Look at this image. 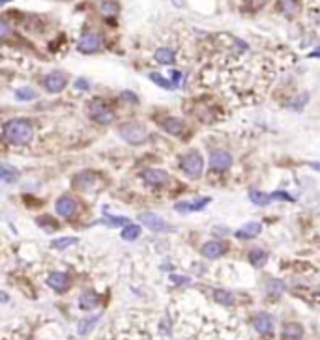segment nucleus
Here are the masks:
<instances>
[{
	"label": "nucleus",
	"instance_id": "obj_1",
	"mask_svg": "<svg viewBox=\"0 0 320 340\" xmlns=\"http://www.w3.org/2000/svg\"><path fill=\"white\" fill-rule=\"evenodd\" d=\"M2 135L9 144L23 146V144H28L34 137V125L26 118H11L2 127Z\"/></svg>",
	"mask_w": 320,
	"mask_h": 340
},
{
	"label": "nucleus",
	"instance_id": "obj_2",
	"mask_svg": "<svg viewBox=\"0 0 320 340\" xmlns=\"http://www.w3.org/2000/svg\"><path fill=\"white\" fill-rule=\"evenodd\" d=\"M180 167L184 170V174L191 179H199L203 176V170H204V161H203V155L199 154V152H188V154L182 155V159H180Z\"/></svg>",
	"mask_w": 320,
	"mask_h": 340
},
{
	"label": "nucleus",
	"instance_id": "obj_3",
	"mask_svg": "<svg viewBox=\"0 0 320 340\" xmlns=\"http://www.w3.org/2000/svg\"><path fill=\"white\" fill-rule=\"evenodd\" d=\"M118 135L129 142V144H142L144 140L148 139V131L146 127L139 122H127V124H122L118 127Z\"/></svg>",
	"mask_w": 320,
	"mask_h": 340
},
{
	"label": "nucleus",
	"instance_id": "obj_4",
	"mask_svg": "<svg viewBox=\"0 0 320 340\" xmlns=\"http://www.w3.org/2000/svg\"><path fill=\"white\" fill-rule=\"evenodd\" d=\"M88 116L92 118L98 124H110L114 120V112L112 108L102 99H94L88 105Z\"/></svg>",
	"mask_w": 320,
	"mask_h": 340
},
{
	"label": "nucleus",
	"instance_id": "obj_5",
	"mask_svg": "<svg viewBox=\"0 0 320 340\" xmlns=\"http://www.w3.org/2000/svg\"><path fill=\"white\" fill-rule=\"evenodd\" d=\"M139 221H141L146 228H150L152 232H171L172 230V224H169L165 219H161L159 215L156 213H141L139 215Z\"/></svg>",
	"mask_w": 320,
	"mask_h": 340
},
{
	"label": "nucleus",
	"instance_id": "obj_6",
	"mask_svg": "<svg viewBox=\"0 0 320 340\" xmlns=\"http://www.w3.org/2000/svg\"><path fill=\"white\" fill-rule=\"evenodd\" d=\"M210 167L217 172L230 169L232 167V155L226 150H213L210 154Z\"/></svg>",
	"mask_w": 320,
	"mask_h": 340
},
{
	"label": "nucleus",
	"instance_id": "obj_7",
	"mask_svg": "<svg viewBox=\"0 0 320 340\" xmlns=\"http://www.w3.org/2000/svg\"><path fill=\"white\" fill-rule=\"evenodd\" d=\"M43 85H45V90H47V92L58 93L68 86V77H66L64 73H60V71H51L49 75H45Z\"/></svg>",
	"mask_w": 320,
	"mask_h": 340
},
{
	"label": "nucleus",
	"instance_id": "obj_8",
	"mask_svg": "<svg viewBox=\"0 0 320 340\" xmlns=\"http://www.w3.org/2000/svg\"><path fill=\"white\" fill-rule=\"evenodd\" d=\"M102 49V38L96 32H85L79 39V51L81 53H98Z\"/></svg>",
	"mask_w": 320,
	"mask_h": 340
},
{
	"label": "nucleus",
	"instance_id": "obj_9",
	"mask_svg": "<svg viewBox=\"0 0 320 340\" xmlns=\"http://www.w3.org/2000/svg\"><path fill=\"white\" fill-rule=\"evenodd\" d=\"M141 178L148 183V185H156V187H161L165 185L167 181H169V174L161 169H146L142 170Z\"/></svg>",
	"mask_w": 320,
	"mask_h": 340
},
{
	"label": "nucleus",
	"instance_id": "obj_10",
	"mask_svg": "<svg viewBox=\"0 0 320 340\" xmlns=\"http://www.w3.org/2000/svg\"><path fill=\"white\" fill-rule=\"evenodd\" d=\"M55 209L60 217L71 219V217L75 215V211H77V202L73 200L71 196H60L55 204Z\"/></svg>",
	"mask_w": 320,
	"mask_h": 340
},
{
	"label": "nucleus",
	"instance_id": "obj_11",
	"mask_svg": "<svg viewBox=\"0 0 320 340\" xmlns=\"http://www.w3.org/2000/svg\"><path fill=\"white\" fill-rule=\"evenodd\" d=\"M96 181H98V178H96L94 172L85 170V172H79L77 176L73 178V187H77L81 191H90L96 185Z\"/></svg>",
	"mask_w": 320,
	"mask_h": 340
},
{
	"label": "nucleus",
	"instance_id": "obj_12",
	"mask_svg": "<svg viewBox=\"0 0 320 340\" xmlns=\"http://www.w3.org/2000/svg\"><path fill=\"white\" fill-rule=\"evenodd\" d=\"M225 245L223 243H219V241H206L201 249V253H203L204 258H208V260H215L219 256L225 255Z\"/></svg>",
	"mask_w": 320,
	"mask_h": 340
},
{
	"label": "nucleus",
	"instance_id": "obj_13",
	"mask_svg": "<svg viewBox=\"0 0 320 340\" xmlns=\"http://www.w3.org/2000/svg\"><path fill=\"white\" fill-rule=\"evenodd\" d=\"M47 284L53 290H56V292H64V290H68V286H70V277L66 273H62V271H55V273L49 275Z\"/></svg>",
	"mask_w": 320,
	"mask_h": 340
},
{
	"label": "nucleus",
	"instance_id": "obj_14",
	"mask_svg": "<svg viewBox=\"0 0 320 340\" xmlns=\"http://www.w3.org/2000/svg\"><path fill=\"white\" fill-rule=\"evenodd\" d=\"M304 337V327L296 322H289V324L283 325L281 339L283 340H302Z\"/></svg>",
	"mask_w": 320,
	"mask_h": 340
},
{
	"label": "nucleus",
	"instance_id": "obj_15",
	"mask_svg": "<svg viewBox=\"0 0 320 340\" xmlns=\"http://www.w3.org/2000/svg\"><path fill=\"white\" fill-rule=\"evenodd\" d=\"M260 232H262V224L260 223H247V224H243L242 228L236 232V238H238V240H253V238H257Z\"/></svg>",
	"mask_w": 320,
	"mask_h": 340
},
{
	"label": "nucleus",
	"instance_id": "obj_16",
	"mask_svg": "<svg viewBox=\"0 0 320 340\" xmlns=\"http://www.w3.org/2000/svg\"><path fill=\"white\" fill-rule=\"evenodd\" d=\"M255 329H257L260 335H268V333L273 331V318L266 312H260L257 318H255Z\"/></svg>",
	"mask_w": 320,
	"mask_h": 340
},
{
	"label": "nucleus",
	"instance_id": "obj_17",
	"mask_svg": "<svg viewBox=\"0 0 320 340\" xmlns=\"http://www.w3.org/2000/svg\"><path fill=\"white\" fill-rule=\"evenodd\" d=\"M161 127H163L167 133H171V135H180V133L184 131L186 124H184V120L171 116V118H165L163 124H161Z\"/></svg>",
	"mask_w": 320,
	"mask_h": 340
},
{
	"label": "nucleus",
	"instance_id": "obj_18",
	"mask_svg": "<svg viewBox=\"0 0 320 340\" xmlns=\"http://www.w3.org/2000/svg\"><path fill=\"white\" fill-rule=\"evenodd\" d=\"M79 305H81V309L85 310L94 309V307L100 305V295L96 294V292H85V294L79 297Z\"/></svg>",
	"mask_w": 320,
	"mask_h": 340
},
{
	"label": "nucleus",
	"instance_id": "obj_19",
	"mask_svg": "<svg viewBox=\"0 0 320 340\" xmlns=\"http://www.w3.org/2000/svg\"><path fill=\"white\" fill-rule=\"evenodd\" d=\"M100 318H102V314H96V316H90V318H83L81 322H79L77 329H79V335H88V333L92 331L96 327V324L100 322Z\"/></svg>",
	"mask_w": 320,
	"mask_h": 340
},
{
	"label": "nucleus",
	"instance_id": "obj_20",
	"mask_svg": "<svg viewBox=\"0 0 320 340\" xmlns=\"http://www.w3.org/2000/svg\"><path fill=\"white\" fill-rule=\"evenodd\" d=\"M154 58H156L159 64L169 66V64L174 62V51H172V49H169V47H159L156 53H154Z\"/></svg>",
	"mask_w": 320,
	"mask_h": 340
},
{
	"label": "nucleus",
	"instance_id": "obj_21",
	"mask_svg": "<svg viewBox=\"0 0 320 340\" xmlns=\"http://www.w3.org/2000/svg\"><path fill=\"white\" fill-rule=\"evenodd\" d=\"M249 200L255 204V206H268L270 202L273 200L272 194L268 193H262V191H255V189H251L249 191Z\"/></svg>",
	"mask_w": 320,
	"mask_h": 340
},
{
	"label": "nucleus",
	"instance_id": "obj_22",
	"mask_svg": "<svg viewBox=\"0 0 320 340\" xmlns=\"http://www.w3.org/2000/svg\"><path fill=\"white\" fill-rule=\"evenodd\" d=\"M249 262L255 267H262L268 262V253L262 251V249H253V251H249Z\"/></svg>",
	"mask_w": 320,
	"mask_h": 340
},
{
	"label": "nucleus",
	"instance_id": "obj_23",
	"mask_svg": "<svg viewBox=\"0 0 320 340\" xmlns=\"http://www.w3.org/2000/svg\"><path fill=\"white\" fill-rule=\"evenodd\" d=\"M141 226L139 224H125L124 228H122V240H125V241H135L139 236H141Z\"/></svg>",
	"mask_w": 320,
	"mask_h": 340
},
{
	"label": "nucleus",
	"instance_id": "obj_24",
	"mask_svg": "<svg viewBox=\"0 0 320 340\" xmlns=\"http://www.w3.org/2000/svg\"><path fill=\"white\" fill-rule=\"evenodd\" d=\"M0 178H2V181L4 183H11V181H15L17 178H19V172H17L13 167H9V165H2L0 167Z\"/></svg>",
	"mask_w": 320,
	"mask_h": 340
},
{
	"label": "nucleus",
	"instance_id": "obj_25",
	"mask_svg": "<svg viewBox=\"0 0 320 340\" xmlns=\"http://www.w3.org/2000/svg\"><path fill=\"white\" fill-rule=\"evenodd\" d=\"M213 299H215L219 305H226V307L234 305V295L230 294L228 290H215V292H213Z\"/></svg>",
	"mask_w": 320,
	"mask_h": 340
},
{
	"label": "nucleus",
	"instance_id": "obj_26",
	"mask_svg": "<svg viewBox=\"0 0 320 340\" xmlns=\"http://www.w3.org/2000/svg\"><path fill=\"white\" fill-rule=\"evenodd\" d=\"M38 97V92L30 88V86H24V88H17L15 90V99L19 101H34Z\"/></svg>",
	"mask_w": 320,
	"mask_h": 340
},
{
	"label": "nucleus",
	"instance_id": "obj_27",
	"mask_svg": "<svg viewBox=\"0 0 320 340\" xmlns=\"http://www.w3.org/2000/svg\"><path fill=\"white\" fill-rule=\"evenodd\" d=\"M279 9L285 15H294L300 9V0H279Z\"/></svg>",
	"mask_w": 320,
	"mask_h": 340
},
{
	"label": "nucleus",
	"instance_id": "obj_28",
	"mask_svg": "<svg viewBox=\"0 0 320 340\" xmlns=\"http://www.w3.org/2000/svg\"><path fill=\"white\" fill-rule=\"evenodd\" d=\"M100 9L105 17H112L118 13V4L114 0H102L100 2Z\"/></svg>",
	"mask_w": 320,
	"mask_h": 340
},
{
	"label": "nucleus",
	"instance_id": "obj_29",
	"mask_svg": "<svg viewBox=\"0 0 320 340\" xmlns=\"http://www.w3.org/2000/svg\"><path fill=\"white\" fill-rule=\"evenodd\" d=\"M268 294L270 295H281L283 292H285V282L283 280H279V278H272L270 282H268Z\"/></svg>",
	"mask_w": 320,
	"mask_h": 340
},
{
	"label": "nucleus",
	"instance_id": "obj_30",
	"mask_svg": "<svg viewBox=\"0 0 320 340\" xmlns=\"http://www.w3.org/2000/svg\"><path fill=\"white\" fill-rule=\"evenodd\" d=\"M77 238H73V236H68V238H58V240H55L51 245H53V249H68V247H71V245H75L77 243Z\"/></svg>",
	"mask_w": 320,
	"mask_h": 340
},
{
	"label": "nucleus",
	"instance_id": "obj_31",
	"mask_svg": "<svg viewBox=\"0 0 320 340\" xmlns=\"http://www.w3.org/2000/svg\"><path fill=\"white\" fill-rule=\"evenodd\" d=\"M150 81H154L157 86H161V88H167V90H172L174 88V83H169L167 79L163 77V75H159V73H150L148 75Z\"/></svg>",
	"mask_w": 320,
	"mask_h": 340
},
{
	"label": "nucleus",
	"instance_id": "obj_32",
	"mask_svg": "<svg viewBox=\"0 0 320 340\" xmlns=\"http://www.w3.org/2000/svg\"><path fill=\"white\" fill-rule=\"evenodd\" d=\"M103 223L109 224V226H120V224H129V221L127 219H124V217H110V215H105L103 217Z\"/></svg>",
	"mask_w": 320,
	"mask_h": 340
},
{
	"label": "nucleus",
	"instance_id": "obj_33",
	"mask_svg": "<svg viewBox=\"0 0 320 340\" xmlns=\"http://www.w3.org/2000/svg\"><path fill=\"white\" fill-rule=\"evenodd\" d=\"M210 202H212V198H208V196H204V198H199V202H189V211H197V209L206 208V206H208Z\"/></svg>",
	"mask_w": 320,
	"mask_h": 340
},
{
	"label": "nucleus",
	"instance_id": "obj_34",
	"mask_svg": "<svg viewBox=\"0 0 320 340\" xmlns=\"http://www.w3.org/2000/svg\"><path fill=\"white\" fill-rule=\"evenodd\" d=\"M273 200H287V202H294V196H290L289 193H283V191H275L272 193Z\"/></svg>",
	"mask_w": 320,
	"mask_h": 340
},
{
	"label": "nucleus",
	"instance_id": "obj_35",
	"mask_svg": "<svg viewBox=\"0 0 320 340\" xmlns=\"http://www.w3.org/2000/svg\"><path fill=\"white\" fill-rule=\"evenodd\" d=\"M307 101H309V95H307V93H305V97L302 101L300 99H296L294 101V103H290V108H294V110H302V108H304V105L305 103H307Z\"/></svg>",
	"mask_w": 320,
	"mask_h": 340
},
{
	"label": "nucleus",
	"instance_id": "obj_36",
	"mask_svg": "<svg viewBox=\"0 0 320 340\" xmlns=\"http://www.w3.org/2000/svg\"><path fill=\"white\" fill-rule=\"evenodd\" d=\"M75 86H77L79 90H90V83H88L86 79H77V81H75Z\"/></svg>",
	"mask_w": 320,
	"mask_h": 340
},
{
	"label": "nucleus",
	"instance_id": "obj_37",
	"mask_svg": "<svg viewBox=\"0 0 320 340\" xmlns=\"http://www.w3.org/2000/svg\"><path fill=\"white\" fill-rule=\"evenodd\" d=\"M0 34H2V38H8L9 26H8V23H6V21H4V23L0 24Z\"/></svg>",
	"mask_w": 320,
	"mask_h": 340
},
{
	"label": "nucleus",
	"instance_id": "obj_38",
	"mask_svg": "<svg viewBox=\"0 0 320 340\" xmlns=\"http://www.w3.org/2000/svg\"><path fill=\"white\" fill-rule=\"evenodd\" d=\"M171 278L176 282V284H189V278H186V277H176V275H172Z\"/></svg>",
	"mask_w": 320,
	"mask_h": 340
},
{
	"label": "nucleus",
	"instance_id": "obj_39",
	"mask_svg": "<svg viewBox=\"0 0 320 340\" xmlns=\"http://www.w3.org/2000/svg\"><path fill=\"white\" fill-rule=\"evenodd\" d=\"M172 79H174V85L178 86L180 83H182V79H184V75H182L180 71H172Z\"/></svg>",
	"mask_w": 320,
	"mask_h": 340
},
{
	"label": "nucleus",
	"instance_id": "obj_40",
	"mask_svg": "<svg viewBox=\"0 0 320 340\" xmlns=\"http://www.w3.org/2000/svg\"><path fill=\"white\" fill-rule=\"evenodd\" d=\"M215 234H219V236H226L228 234V228H223V226H215V230H213Z\"/></svg>",
	"mask_w": 320,
	"mask_h": 340
},
{
	"label": "nucleus",
	"instance_id": "obj_41",
	"mask_svg": "<svg viewBox=\"0 0 320 340\" xmlns=\"http://www.w3.org/2000/svg\"><path fill=\"white\" fill-rule=\"evenodd\" d=\"M124 97H125V99H129V101H137V97H135L133 93H129V92H124Z\"/></svg>",
	"mask_w": 320,
	"mask_h": 340
},
{
	"label": "nucleus",
	"instance_id": "obj_42",
	"mask_svg": "<svg viewBox=\"0 0 320 340\" xmlns=\"http://www.w3.org/2000/svg\"><path fill=\"white\" fill-rule=\"evenodd\" d=\"M311 167H313V169L320 170V163H311Z\"/></svg>",
	"mask_w": 320,
	"mask_h": 340
},
{
	"label": "nucleus",
	"instance_id": "obj_43",
	"mask_svg": "<svg viewBox=\"0 0 320 340\" xmlns=\"http://www.w3.org/2000/svg\"><path fill=\"white\" fill-rule=\"evenodd\" d=\"M311 56H320V49H317L315 53H311Z\"/></svg>",
	"mask_w": 320,
	"mask_h": 340
},
{
	"label": "nucleus",
	"instance_id": "obj_44",
	"mask_svg": "<svg viewBox=\"0 0 320 340\" xmlns=\"http://www.w3.org/2000/svg\"><path fill=\"white\" fill-rule=\"evenodd\" d=\"M2 2H8V0H2Z\"/></svg>",
	"mask_w": 320,
	"mask_h": 340
}]
</instances>
